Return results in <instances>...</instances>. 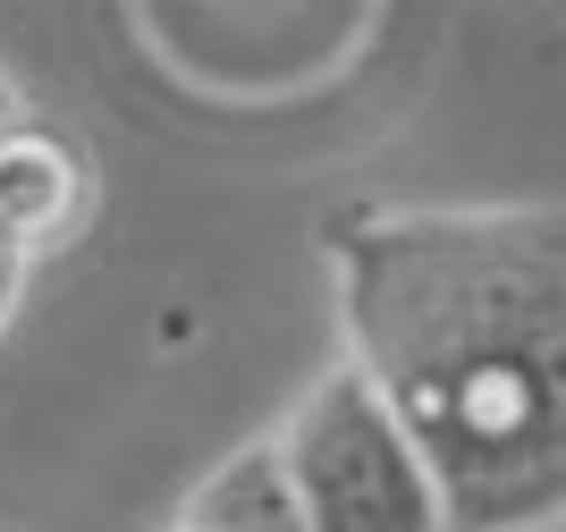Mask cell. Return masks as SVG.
I'll list each match as a JSON object with an SVG mask.
<instances>
[{"mask_svg":"<svg viewBox=\"0 0 566 532\" xmlns=\"http://www.w3.org/2000/svg\"><path fill=\"white\" fill-rule=\"evenodd\" d=\"M85 220H94L85 144L60 136V127H34V118H9L0 127V246L18 262H34V254L76 246Z\"/></svg>","mask_w":566,"mask_h":532,"instance_id":"cell-3","label":"cell"},{"mask_svg":"<svg viewBox=\"0 0 566 532\" xmlns=\"http://www.w3.org/2000/svg\"><path fill=\"white\" fill-rule=\"evenodd\" d=\"M322 254L449 532L566 524V204H355Z\"/></svg>","mask_w":566,"mask_h":532,"instance_id":"cell-1","label":"cell"},{"mask_svg":"<svg viewBox=\"0 0 566 532\" xmlns=\"http://www.w3.org/2000/svg\"><path fill=\"white\" fill-rule=\"evenodd\" d=\"M9 118H18V93H9V76H0V127H9Z\"/></svg>","mask_w":566,"mask_h":532,"instance_id":"cell-6","label":"cell"},{"mask_svg":"<svg viewBox=\"0 0 566 532\" xmlns=\"http://www.w3.org/2000/svg\"><path fill=\"white\" fill-rule=\"evenodd\" d=\"M178 532H305L296 482H287V457H280V431H271V440H245L229 465H212V473L195 482Z\"/></svg>","mask_w":566,"mask_h":532,"instance_id":"cell-4","label":"cell"},{"mask_svg":"<svg viewBox=\"0 0 566 532\" xmlns=\"http://www.w3.org/2000/svg\"><path fill=\"white\" fill-rule=\"evenodd\" d=\"M18 296H25V262L9 254V246H0V330L18 322Z\"/></svg>","mask_w":566,"mask_h":532,"instance_id":"cell-5","label":"cell"},{"mask_svg":"<svg viewBox=\"0 0 566 532\" xmlns=\"http://www.w3.org/2000/svg\"><path fill=\"white\" fill-rule=\"evenodd\" d=\"M280 457L305 532H449V508H440L415 440L347 355L287 406Z\"/></svg>","mask_w":566,"mask_h":532,"instance_id":"cell-2","label":"cell"}]
</instances>
